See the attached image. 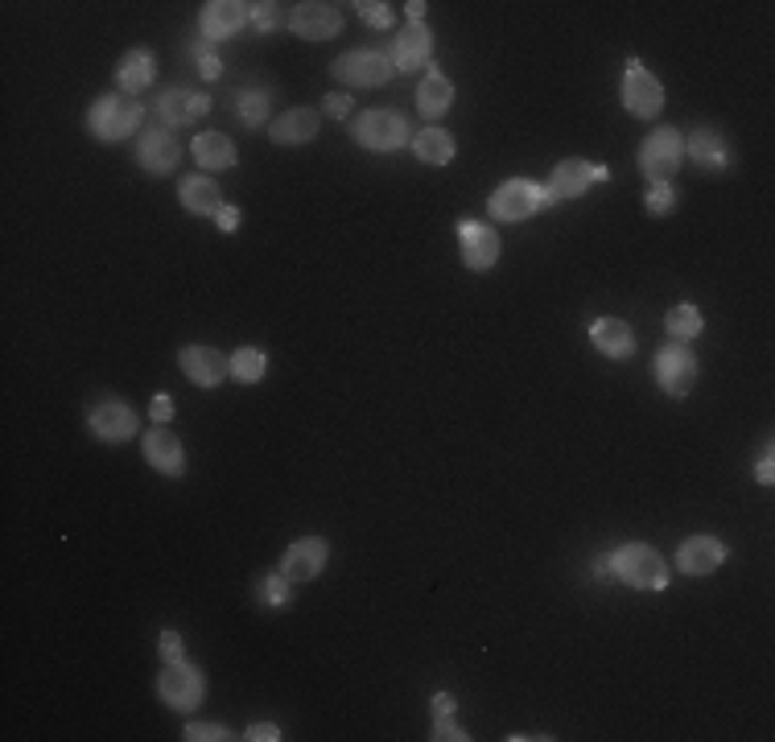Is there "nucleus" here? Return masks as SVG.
<instances>
[{"instance_id":"1","label":"nucleus","mask_w":775,"mask_h":742,"mask_svg":"<svg viewBox=\"0 0 775 742\" xmlns=\"http://www.w3.org/2000/svg\"><path fill=\"white\" fill-rule=\"evenodd\" d=\"M145 120V103L141 99L125 96V91H112V96H99L91 108H87V128L91 137H99L103 145H116V140L132 137Z\"/></svg>"},{"instance_id":"2","label":"nucleus","mask_w":775,"mask_h":742,"mask_svg":"<svg viewBox=\"0 0 775 742\" xmlns=\"http://www.w3.org/2000/svg\"><path fill=\"white\" fill-rule=\"evenodd\" d=\"M545 207H557L549 186L528 182V178H508L504 186H495L491 202H487L491 219H499V224H524V219H533L536 210Z\"/></svg>"},{"instance_id":"3","label":"nucleus","mask_w":775,"mask_h":742,"mask_svg":"<svg viewBox=\"0 0 775 742\" xmlns=\"http://www.w3.org/2000/svg\"><path fill=\"white\" fill-rule=\"evenodd\" d=\"M610 570L619 582H627L632 590H664L668 586V565L652 545L644 541H632V545H619L610 553Z\"/></svg>"},{"instance_id":"4","label":"nucleus","mask_w":775,"mask_h":742,"mask_svg":"<svg viewBox=\"0 0 775 742\" xmlns=\"http://www.w3.org/2000/svg\"><path fill=\"white\" fill-rule=\"evenodd\" d=\"M355 140L364 145L367 154H396V149L413 145L409 120L400 112H388V108H367L355 120Z\"/></svg>"},{"instance_id":"5","label":"nucleus","mask_w":775,"mask_h":742,"mask_svg":"<svg viewBox=\"0 0 775 742\" xmlns=\"http://www.w3.org/2000/svg\"><path fill=\"white\" fill-rule=\"evenodd\" d=\"M680 157H685V137H680L677 128H656L639 145V174L648 178V186L673 182V174L680 169Z\"/></svg>"},{"instance_id":"6","label":"nucleus","mask_w":775,"mask_h":742,"mask_svg":"<svg viewBox=\"0 0 775 742\" xmlns=\"http://www.w3.org/2000/svg\"><path fill=\"white\" fill-rule=\"evenodd\" d=\"M623 108L635 120H652L664 112V87L639 58H627V75H623Z\"/></svg>"},{"instance_id":"7","label":"nucleus","mask_w":775,"mask_h":742,"mask_svg":"<svg viewBox=\"0 0 775 742\" xmlns=\"http://www.w3.org/2000/svg\"><path fill=\"white\" fill-rule=\"evenodd\" d=\"M157 693H161V701H166L170 710L190 714V710H198L202 698H207V676L198 673L190 660H182V664H166V673L157 676Z\"/></svg>"},{"instance_id":"8","label":"nucleus","mask_w":775,"mask_h":742,"mask_svg":"<svg viewBox=\"0 0 775 742\" xmlns=\"http://www.w3.org/2000/svg\"><path fill=\"white\" fill-rule=\"evenodd\" d=\"M652 367H656V384L668 396H689L697 384V355L689 350V343H664Z\"/></svg>"},{"instance_id":"9","label":"nucleus","mask_w":775,"mask_h":742,"mask_svg":"<svg viewBox=\"0 0 775 742\" xmlns=\"http://www.w3.org/2000/svg\"><path fill=\"white\" fill-rule=\"evenodd\" d=\"M87 425H91V434L99 437V442H128V437H137V413L128 408V400H120V396H99V400H91L87 405Z\"/></svg>"},{"instance_id":"10","label":"nucleus","mask_w":775,"mask_h":742,"mask_svg":"<svg viewBox=\"0 0 775 742\" xmlns=\"http://www.w3.org/2000/svg\"><path fill=\"white\" fill-rule=\"evenodd\" d=\"M610 178V169L606 166H594V161H586V157H565L562 166L549 174V195L553 202H565V198H582L590 186L606 182Z\"/></svg>"},{"instance_id":"11","label":"nucleus","mask_w":775,"mask_h":742,"mask_svg":"<svg viewBox=\"0 0 775 742\" xmlns=\"http://www.w3.org/2000/svg\"><path fill=\"white\" fill-rule=\"evenodd\" d=\"M248 21H252V4H244V0H211V4H202V13H198V38L219 46L223 38L240 33Z\"/></svg>"},{"instance_id":"12","label":"nucleus","mask_w":775,"mask_h":742,"mask_svg":"<svg viewBox=\"0 0 775 742\" xmlns=\"http://www.w3.org/2000/svg\"><path fill=\"white\" fill-rule=\"evenodd\" d=\"M335 75L351 87H384L396 75V67L380 50H355V55L335 58Z\"/></svg>"},{"instance_id":"13","label":"nucleus","mask_w":775,"mask_h":742,"mask_svg":"<svg viewBox=\"0 0 775 742\" xmlns=\"http://www.w3.org/2000/svg\"><path fill=\"white\" fill-rule=\"evenodd\" d=\"M326 561H330V545H326L322 536H306V541H294V545L285 548L277 570L289 582H314L326 570Z\"/></svg>"},{"instance_id":"14","label":"nucleus","mask_w":775,"mask_h":742,"mask_svg":"<svg viewBox=\"0 0 775 742\" xmlns=\"http://www.w3.org/2000/svg\"><path fill=\"white\" fill-rule=\"evenodd\" d=\"M289 29L306 42H326L342 29V13L335 4H322V0H306V4H294L289 13Z\"/></svg>"},{"instance_id":"15","label":"nucleus","mask_w":775,"mask_h":742,"mask_svg":"<svg viewBox=\"0 0 775 742\" xmlns=\"http://www.w3.org/2000/svg\"><path fill=\"white\" fill-rule=\"evenodd\" d=\"M211 112V96L207 91H190V87H166L161 96H157V116L166 120L170 128H186L202 120V116Z\"/></svg>"},{"instance_id":"16","label":"nucleus","mask_w":775,"mask_h":742,"mask_svg":"<svg viewBox=\"0 0 775 742\" xmlns=\"http://www.w3.org/2000/svg\"><path fill=\"white\" fill-rule=\"evenodd\" d=\"M458 239H463V265L470 273H487L499 260V236L495 227L479 224V219H463L458 224Z\"/></svg>"},{"instance_id":"17","label":"nucleus","mask_w":775,"mask_h":742,"mask_svg":"<svg viewBox=\"0 0 775 742\" xmlns=\"http://www.w3.org/2000/svg\"><path fill=\"white\" fill-rule=\"evenodd\" d=\"M137 161H141V169H149L153 178L173 174L178 161H182V145L173 140L170 128H149V132L137 140Z\"/></svg>"},{"instance_id":"18","label":"nucleus","mask_w":775,"mask_h":742,"mask_svg":"<svg viewBox=\"0 0 775 742\" xmlns=\"http://www.w3.org/2000/svg\"><path fill=\"white\" fill-rule=\"evenodd\" d=\"M178 364H182L186 379L198 384V388H219L223 376H231V359H223V350L215 347H182Z\"/></svg>"},{"instance_id":"19","label":"nucleus","mask_w":775,"mask_h":742,"mask_svg":"<svg viewBox=\"0 0 775 742\" xmlns=\"http://www.w3.org/2000/svg\"><path fill=\"white\" fill-rule=\"evenodd\" d=\"M685 154L697 169H709V174H722V169L734 166L731 140L722 137L718 128H693L685 137Z\"/></svg>"},{"instance_id":"20","label":"nucleus","mask_w":775,"mask_h":742,"mask_svg":"<svg viewBox=\"0 0 775 742\" xmlns=\"http://www.w3.org/2000/svg\"><path fill=\"white\" fill-rule=\"evenodd\" d=\"M141 449H145V463L161 471V475L178 478L186 471V449H182V437L170 434L166 425H153L149 434L141 437Z\"/></svg>"},{"instance_id":"21","label":"nucleus","mask_w":775,"mask_h":742,"mask_svg":"<svg viewBox=\"0 0 775 742\" xmlns=\"http://www.w3.org/2000/svg\"><path fill=\"white\" fill-rule=\"evenodd\" d=\"M429 62H434V33L425 29V21H409L393 42V67L421 70V67H429Z\"/></svg>"},{"instance_id":"22","label":"nucleus","mask_w":775,"mask_h":742,"mask_svg":"<svg viewBox=\"0 0 775 742\" xmlns=\"http://www.w3.org/2000/svg\"><path fill=\"white\" fill-rule=\"evenodd\" d=\"M726 557H731V548L722 545L718 536L697 533L677 548V570H685V574H693V577H705V574H714Z\"/></svg>"},{"instance_id":"23","label":"nucleus","mask_w":775,"mask_h":742,"mask_svg":"<svg viewBox=\"0 0 775 742\" xmlns=\"http://www.w3.org/2000/svg\"><path fill=\"white\" fill-rule=\"evenodd\" d=\"M178 198H182V207L190 210V215H198V219H215L219 207H223V190H219V182L207 178V174H190V178H182Z\"/></svg>"},{"instance_id":"24","label":"nucleus","mask_w":775,"mask_h":742,"mask_svg":"<svg viewBox=\"0 0 775 742\" xmlns=\"http://www.w3.org/2000/svg\"><path fill=\"white\" fill-rule=\"evenodd\" d=\"M590 343L606 359H632L635 355V330L623 318H598V323H590Z\"/></svg>"},{"instance_id":"25","label":"nucleus","mask_w":775,"mask_h":742,"mask_svg":"<svg viewBox=\"0 0 775 742\" xmlns=\"http://www.w3.org/2000/svg\"><path fill=\"white\" fill-rule=\"evenodd\" d=\"M417 108H421L425 120H441V116L454 108V83L441 75V67H425V79L417 87Z\"/></svg>"},{"instance_id":"26","label":"nucleus","mask_w":775,"mask_h":742,"mask_svg":"<svg viewBox=\"0 0 775 742\" xmlns=\"http://www.w3.org/2000/svg\"><path fill=\"white\" fill-rule=\"evenodd\" d=\"M318 128H322V116L314 108H289L268 125V132H272L277 145H306V140L318 137Z\"/></svg>"},{"instance_id":"27","label":"nucleus","mask_w":775,"mask_h":742,"mask_svg":"<svg viewBox=\"0 0 775 742\" xmlns=\"http://www.w3.org/2000/svg\"><path fill=\"white\" fill-rule=\"evenodd\" d=\"M157 75V58L149 50H128L120 62H116V83L125 96H141L145 87H153Z\"/></svg>"},{"instance_id":"28","label":"nucleus","mask_w":775,"mask_h":742,"mask_svg":"<svg viewBox=\"0 0 775 742\" xmlns=\"http://www.w3.org/2000/svg\"><path fill=\"white\" fill-rule=\"evenodd\" d=\"M413 154L425 166H450L458 157V140L446 132V128H421V137H413Z\"/></svg>"},{"instance_id":"29","label":"nucleus","mask_w":775,"mask_h":742,"mask_svg":"<svg viewBox=\"0 0 775 742\" xmlns=\"http://www.w3.org/2000/svg\"><path fill=\"white\" fill-rule=\"evenodd\" d=\"M195 161L202 169H231L240 161V154H236V145H231L223 132H202V137L195 140Z\"/></svg>"},{"instance_id":"30","label":"nucleus","mask_w":775,"mask_h":742,"mask_svg":"<svg viewBox=\"0 0 775 742\" xmlns=\"http://www.w3.org/2000/svg\"><path fill=\"white\" fill-rule=\"evenodd\" d=\"M664 326H668V338H673V343H689V338L702 335L705 318H702V309L693 306V301H680V306L668 309Z\"/></svg>"},{"instance_id":"31","label":"nucleus","mask_w":775,"mask_h":742,"mask_svg":"<svg viewBox=\"0 0 775 742\" xmlns=\"http://www.w3.org/2000/svg\"><path fill=\"white\" fill-rule=\"evenodd\" d=\"M268 372V355L260 347H240L231 355V376L240 379V384H260Z\"/></svg>"},{"instance_id":"32","label":"nucleus","mask_w":775,"mask_h":742,"mask_svg":"<svg viewBox=\"0 0 775 742\" xmlns=\"http://www.w3.org/2000/svg\"><path fill=\"white\" fill-rule=\"evenodd\" d=\"M256 598H260L265 606H272V611H281V606L294 603V582H289L281 570H272L268 577L256 582Z\"/></svg>"},{"instance_id":"33","label":"nucleus","mask_w":775,"mask_h":742,"mask_svg":"<svg viewBox=\"0 0 775 742\" xmlns=\"http://www.w3.org/2000/svg\"><path fill=\"white\" fill-rule=\"evenodd\" d=\"M268 108H272V96H268V91H244L236 116H240L244 128H260V125H268Z\"/></svg>"},{"instance_id":"34","label":"nucleus","mask_w":775,"mask_h":742,"mask_svg":"<svg viewBox=\"0 0 775 742\" xmlns=\"http://www.w3.org/2000/svg\"><path fill=\"white\" fill-rule=\"evenodd\" d=\"M252 26L260 29V33H272V29L289 26V9L272 4V0H260V4H252Z\"/></svg>"},{"instance_id":"35","label":"nucleus","mask_w":775,"mask_h":742,"mask_svg":"<svg viewBox=\"0 0 775 742\" xmlns=\"http://www.w3.org/2000/svg\"><path fill=\"white\" fill-rule=\"evenodd\" d=\"M190 58L198 62V70H202V79H219V75H223V62H219V55H215V46H211V42H202V38H195V42H190Z\"/></svg>"},{"instance_id":"36","label":"nucleus","mask_w":775,"mask_h":742,"mask_svg":"<svg viewBox=\"0 0 775 742\" xmlns=\"http://www.w3.org/2000/svg\"><path fill=\"white\" fill-rule=\"evenodd\" d=\"M644 207H648V215H668V210L677 207V186H673V182L648 186V195H644Z\"/></svg>"},{"instance_id":"37","label":"nucleus","mask_w":775,"mask_h":742,"mask_svg":"<svg viewBox=\"0 0 775 742\" xmlns=\"http://www.w3.org/2000/svg\"><path fill=\"white\" fill-rule=\"evenodd\" d=\"M182 739L186 742H223V739H231V730L219 726V722H186Z\"/></svg>"},{"instance_id":"38","label":"nucleus","mask_w":775,"mask_h":742,"mask_svg":"<svg viewBox=\"0 0 775 742\" xmlns=\"http://www.w3.org/2000/svg\"><path fill=\"white\" fill-rule=\"evenodd\" d=\"M355 13L364 17L371 29H393V9L380 4V0H364V4H355Z\"/></svg>"},{"instance_id":"39","label":"nucleus","mask_w":775,"mask_h":742,"mask_svg":"<svg viewBox=\"0 0 775 742\" xmlns=\"http://www.w3.org/2000/svg\"><path fill=\"white\" fill-rule=\"evenodd\" d=\"M157 647H161V660H166V664H182V660H186L182 635H178V631H161V640H157Z\"/></svg>"},{"instance_id":"40","label":"nucleus","mask_w":775,"mask_h":742,"mask_svg":"<svg viewBox=\"0 0 775 742\" xmlns=\"http://www.w3.org/2000/svg\"><path fill=\"white\" fill-rule=\"evenodd\" d=\"M434 739H437V742H446V739H454V742H466V739H470V734H466V730L458 726V722H454V718H434Z\"/></svg>"},{"instance_id":"41","label":"nucleus","mask_w":775,"mask_h":742,"mask_svg":"<svg viewBox=\"0 0 775 742\" xmlns=\"http://www.w3.org/2000/svg\"><path fill=\"white\" fill-rule=\"evenodd\" d=\"M351 108H355L351 96H326L322 99V112L330 116V120H347V116H351Z\"/></svg>"},{"instance_id":"42","label":"nucleus","mask_w":775,"mask_h":742,"mask_svg":"<svg viewBox=\"0 0 775 742\" xmlns=\"http://www.w3.org/2000/svg\"><path fill=\"white\" fill-rule=\"evenodd\" d=\"M755 478H759L763 487H772V483H775V458H772V442H767V446H763L759 463H755Z\"/></svg>"},{"instance_id":"43","label":"nucleus","mask_w":775,"mask_h":742,"mask_svg":"<svg viewBox=\"0 0 775 742\" xmlns=\"http://www.w3.org/2000/svg\"><path fill=\"white\" fill-rule=\"evenodd\" d=\"M244 739H248V742H277V739H281V726H277V722H252Z\"/></svg>"},{"instance_id":"44","label":"nucleus","mask_w":775,"mask_h":742,"mask_svg":"<svg viewBox=\"0 0 775 742\" xmlns=\"http://www.w3.org/2000/svg\"><path fill=\"white\" fill-rule=\"evenodd\" d=\"M215 227L231 236V231L240 227V207H231V202H223V207H219V215H215Z\"/></svg>"},{"instance_id":"45","label":"nucleus","mask_w":775,"mask_h":742,"mask_svg":"<svg viewBox=\"0 0 775 742\" xmlns=\"http://www.w3.org/2000/svg\"><path fill=\"white\" fill-rule=\"evenodd\" d=\"M454 705H458V701H454V693H446V689H441V693H434V718H454Z\"/></svg>"},{"instance_id":"46","label":"nucleus","mask_w":775,"mask_h":742,"mask_svg":"<svg viewBox=\"0 0 775 742\" xmlns=\"http://www.w3.org/2000/svg\"><path fill=\"white\" fill-rule=\"evenodd\" d=\"M149 413H153V421H170L173 417V400L166 393L153 396V405H149Z\"/></svg>"},{"instance_id":"47","label":"nucleus","mask_w":775,"mask_h":742,"mask_svg":"<svg viewBox=\"0 0 775 742\" xmlns=\"http://www.w3.org/2000/svg\"><path fill=\"white\" fill-rule=\"evenodd\" d=\"M590 577H594V582H615V570H610V553H606V557L594 561Z\"/></svg>"},{"instance_id":"48","label":"nucleus","mask_w":775,"mask_h":742,"mask_svg":"<svg viewBox=\"0 0 775 742\" xmlns=\"http://www.w3.org/2000/svg\"><path fill=\"white\" fill-rule=\"evenodd\" d=\"M405 13H409V21H425V4L421 0H413V4H405Z\"/></svg>"}]
</instances>
